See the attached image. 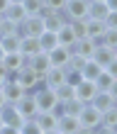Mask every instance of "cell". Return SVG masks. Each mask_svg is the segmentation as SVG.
Wrapping results in <instances>:
<instances>
[{
    "mask_svg": "<svg viewBox=\"0 0 117 134\" xmlns=\"http://www.w3.org/2000/svg\"><path fill=\"white\" fill-rule=\"evenodd\" d=\"M56 46H59V42H56V34H51V32H44L42 37H39V49H42L44 54L54 51Z\"/></svg>",
    "mask_w": 117,
    "mask_h": 134,
    "instance_id": "obj_29",
    "label": "cell"
},
{
    "mask_svg": "<svg viewBox=\"0 0 117 134\" xmlns=\"http://www.w3.org/2000/svg\"><path fill=\"white\" fill-rule=\"evenodd\" d=\"M100 44L115 51V49H117V29H107V32L103 34V39H100Z\"/></svg>",
    "mask_w": 117,
    "mask_h": 134,
    "instance_id": "obj_35",
    "label": "cell"
},
{
    "mask_svg": "<svg viewBox=\"0 0 117 134\" xmlns=\"http://www.w3.org/2000/svg\"><path fill=\"white\" fill-rule=\"evenodd\" d=\"M3 66H5V71L10 76H15V73H20V71L27 66V59L22 56L20 51L17 54H5V56H3Z\"/></svg>",
    "mask_w": 117,
    "mask_h": 134,
    "instance_id": "obj_12",
    "label": "cell"
},
{
    "mask_svg": "<svg viewBox=\"0 0 117 134\" xmlns=\"http://www.w3.org/2000/svg\"><path fill=\"white\" fill-rule=\"evenodd\" d=\"M115 81H117V78H112L110 73H107V71H103V73L95 78V88H98L100 93H107V90L112 88V83H115Z\"/></svg>",
    "mask_w": 117,
    "mask_h": 134,
    "instance_id": "obj_32",
    "label": "cell"
},
{
    "mask_svg": "<svg viewBox=\"0 0 117 134\" xmlns=\"http://www.w3.org/2000/svg\"><path fill=\"white\" fill-rule=\"evenodd\" d=\"M0 93H3V98H5V102H7V105H17V102L27 95V93L22 90L15 81H7L3 88H0Z\"/></svg>",
    "mask_w": 117,
    "mask_h": 134,
    "instance_id": "obj_10",
    "label": "cell"
},
{
    "mask_svg": "<svg viewBox=\"0 0 117 134\" xmlns=\"http://www.w3.org/2000/svg\"><path fill=\"white\" fill-rule=\"evenodd\" d=\"M71 56H73V51L66 49V46H56L54 51H49V61H51V66H56V68H68Z\"/></svg>",
    "mask_w": 117,
    "mask_h": 134,
    "instance_id": "obj_11",
    "label": "cell"
},
{
    "mask_svg": "<svg viewBox=\"0 0 117 134\" xmlns=\"http://www.w3.org/2000/svg\"><path fill=\"white\" fill-rule=\"evenodd\" d=\"M81 110H83V105H81L78 100H68V102H64V105H59V115L78 117V115H81Z\"/></svg>",
    "mask_w": 117,
    "mask_h": 134,
    "instance_id": "obj_28",
    "label": "cell"
},
{
    "mask_svg": "<svg viewBox=\"0 0 117 134\" xmlns=\"http://www.w3.org/2000/svg\"><path fill=\"white\" fill-rule=\"evenodd\" d=\"M22 7H25L27 17H42L44 0H22Z\"/></svg>",
    "mask_w": 117,
    "mask_h": 134,
    "instance_id": "obj_27",
    "label": "cell"
},
{
    "mask_svg": "<svg viewBox=\"0 0 117 134\" xmlns=\"http://www.w3.org/2000/svg\"><path fill=\"white\" fill-rule=\"evenodd\" d=\"M42 134H56V132H42Z\"/></svg>",
    "mask_w": 117,
    "mask_h": 134,
    "instance_id": "obj_51",
    "label": "cell"
},
{
    "mask_svg": "<svg viewBox=\"0 0 117 134\" xmlns=\"http://www.w3.org/2000/svg\"><path fill=\"white\" fill-rule=\"evenodd\" d=\"M68 27L73 29L78 42L81 39H88V20H73V22H68Z\"/></svg>",
    "mask_w": 117,
    "mask_h": 134,
    "instance_id": "obj_31",
    "label": "cell"
},
{
    "mask_svg": "<svg viewBox=\"0 0 117 134\" xmlns=\"http://www.w3.org/2000/svg\"><path fill=\"white\" fill-rule=\"evenodd\" d=\"M7 7H10V0H0V15H5Z\"/></svg>",
    "mask_w": 117,
    "mask_h": 134,
    "instance_id": "obj_46",
    "label": "cell"
},
{
    "mask_svg": "<svg viewBox=\"0 0 117 134\" xmlns=\"http://www.w3.org/2000/svg\"><path fill=\"white\" fill-rule=\"evenodd\" d=\"M54 95H56L59 105H64V102H68V100H76V88L64 83V85H59V88H54Z\"/></svg>",
    "mask_w": 117,
    "mask_h": 134,
    "instance_id": "obj_24",
    "label": "cell"
},
{
    "mask_svg": "<svg viewBox=\"0 0 117 134\" xmlns=\"http://www.w3.org/2000/svg\"><path fill=\"white\" fill-rule=\"evenodd\" d=\"M3 56H5V54H3V49H0V61H3Z\"/></svg>",
    "mask_w": 117,
    "mask_h": 134,
    "instance_id": "obj_50",
    "label": "cell"
},
{
    "mask_svg": "<svg viewBox=\"0 0 117 134\" xmlns=\"http://www.w3.org/2000/svg\"><path fill=\"white\" fill-rule=\"evenodd\" d=\"M56 134H59V132H56Z\"/></svg>",
    "mask_w": 117,
    "mask_h": 134,
    "instance_id": "obj_56",
    "label": "cell"
},
{
    "mask_svg": "<svg viewBox=\"0 0 117 134\" xmlns=\"http://www.w3.org/2000/svg\"><path fill=\"white\" fill-rule=\"evenodd\" d=\"M66 83V68H56V66H51L46 73L42 76V85L44 88H59V85H64Z\"/></svg>",
    "mask_w": 117,
    "mask_h": 134,
    "instance_id": "obj_6",
    "label": "cell"
},
{
    "mask_svg": "<svg viewBox=\"0 0 117 134\" xmlns=\"http://www.w3.org/2000/svg\"><path fill=\"white\" fill-rule=\"evenodd\" d=\"M12 34H20V25L5 20L3 17V25H0V37H12Z\"/></svg>",
    "mask_w": 117,
    "mask_h": 134,
    "instance_id": "obj_34",
    "label": "cell"
},
{
    "mask_svg": "<svg viewBox=\"0 0 117 134\" xmlns=\"http://www.w3.org/2000/svg\"><path fill=\"white\" fill-rule=\"evenodd\" d=\"M88 3H105V0H88Z\"/></svg>",
    "mask_w": 117,
    "mask_h": 134,
    "instance_id": "obj_49",
    "label": "cell"
},
{
    "mask_svg": "<svg viewBox=\"0 0 117 134\" xmlns=\"http://www.w3.org/2000/svg\"><path fill=\"white\" fill-rule=\"evenodd\" d=\"M88 0H68L66 7H64V17L66 22H73V20H88Z\"/></svg>",
    "mask_w": 117,
    "mask_h": 134,
    "instance_id": "obj_3",
    "label": "cell"
},
{
    "mask_svg": "<svg viewBox=\"0 0 117 134\" xmlns=\"http://www.w3.org/2000/svg\"><path fill=\"white\" fill-rule=\"evenodd\" d=\"M78 117H66V115H59V127L56 132L59 134H76L78 132Z\"/></svg>",
    "mask_w": 117,
    "mask_h": 134,
    "instance_id": "obj_21",
    "label": "cell"
},
{
    "mask_svg": "<svg viewBox=\"0 0 117 134\" xmlns=\"http://www.w3.org/2000/svg\"><path fill=\"white\" fill-rule=\"evenodd\" d=\"M105 27L107 29H117V12H110L105 17Z\"/></svg>",
    "mask_w": 117,
    "mask_h": 134,
    "instance_id": "obj_40",
    "label": "cell"
},
{
    "mask_svg": "<svg viewBox=\"0 0 117 134\" xmlns=\"http://www.w3.org/2000/svg\"><path fill=\"white\" fill-rule=\"evenodd\" d=\"M0 127H3V117H0Z\"/></svg>",
    "mask_w": 117,
    "mask_h": 134,
    "instance_id": "obj_53",
    "label": "cell"
},
{
    "mask_svg": "<svg viewBox=\"0 0 117 134\" xmlns=\"http://www.w3.org/2000/svg\"><path fill=\"white\" fill-rule=\"evenodd\" d=\"M66 83L76 88V85H81V83H83V76L78 73V71H66Z\"/></svg>",
    "mask_w": 117,
    "mask_h": 134,
    "instance_id": "obj_39",
    "label": "cell"
},
{
    "mask_svg": "<svg viewBox=\"0 0 117 134\" xmlns=\"http://www.w3.org/2000/svg\"><path fill=\"white\" fill-rule=\"evenodd\" d=\"M42 20H44V32H51V34H56L59 29L66 25V17L61 12H46V10H42Z\"/></svg>",
    "mask_w": 117,
    "mask_h": 134,
    "instance_id": "obj_9",
    "label": "cell"
},
{
    "mask_svg": "<svg viewBox=\"0 0 117 134\" xmlns=\"http://www.w3.org/2000/svg\"><path fill=\"white\" fill-rule=\"evenodd\" d=\"M103 73V68H100L95 61H88V64L83 66V71H81V76H83V81H93L95 83V78Z\"/></svg>",
    "mask_w": 117,
    "mask_h": 134,
    "instance_id": "obj_30",
    "label": "cell"
},
{
    "mask_svg": "<svg viewBox=\"0 0 117 134\" xmlns=\"http://www.w3.org/2000/svg\"><path fill=\"white\" fill-rule=\"evenodd\" d=\"M0 117H3V124H7V127H22V117H20V112H17V107L15 105H5L3 110H0Z\"/></svg>",
    "mask_w": 117,
    "mask_h": 134,
    "instance_id": "obj_15",
    "label": "cell"
},
{
    "mask_svg": "<svg viewBox=\"0 0 117 134\" xmlns=\"http://www.w3.org/2000/svg\"><path fill=\"white\" fill-rule=\"evenodd\" d=\"M39 51H42L39 49V39H34V37H20V54L25 59L37 56Z\"/></svg>",
    "mask_w": 117,
    "mask_h": 134,
    "instance_id": "obj_17",
    "label": "cell"
},
{
    "mask_svg": "<svg viewBox=\"0 0 117 134\" xmlns=\"http://www.w3.org/2000/svg\"><path fill=\"white\" fill-rule=\"evenodd\" d=\"M95 134H117V129H107V127H98Z\"/></svg>",
    "mask_w": 117,
    "mask_h": 134,
    "instance_id": "obj_43",
    "label": "cell"
},
{
    "mask_svg": "<svg viewBox=\"0 0 117 134\" xmlns=\"http://www.w3.org/2000/svg\"><path fill=\"white\" fill-rule=\"evenodd\" d=\"M112 59H115V51H112V49H107V46H103V44H98V46H95V54H93V59H90V61H95V64L105 71L107 66L112 64Z\"/></svg>",
    "mask_w": 117,
    "mask_h": 134,
    "instance_id": "obj_16",
    "label": "cell"
},
{
    "mask_svg": "<svg viewBox=\"0 0 117 134\" xmlns=\"http://www.w3.org/2000/svg\"><path fill=\"white\" fill-rule=\"evenodd\" d=\"M110 15L105 3H90L88 5V20H98V22H105V17Z\"/></svg>",
    "mask_w": 117,
    "mask_h": 134,
    "instance_id": "obj_23",
    "label": "cell"
},
{
    "mask_svg": "<svg viewBox=\"0 0 117 134\" xmlns=\"http://www.w3.org/2000/svg\"><path fill=\"white\" fill-rule=\"evenodd\" d=\"M20 134H42V129L37 127L34 120H25V122H22V127H20Z\"/></svg>",
    "mask_w": 117,
    "mask_h": 134,
    "instance_id": "obj_38",
    "label": "cell"
},
{
    "mask_svg": "<svg viewBox=\"0 0 117 134\" xmlns=\"http://www.w3.org/2000/svg\"><path fill=\"white\" fill-rule=\"evenodd\" d=\"M12 81L17 83L25 93H32V90H37L39 85H42V76H39V73H34V71L29 68V66H25V68L20 71V73H15V76H12Z\"/></svg>",
    "mask_w": 117,
    "mask_h": 134,
    "instance_id": "obj_2",
    "label": "cell"
},
{
    "mask_svg": "<svg viewBox=\"0 0 117 134\" xmlns=\"http://www.w3.org/2000/svg\"><path fill=\"white\" fill-rule=\"evenodd\" d=\"M95 46H98V42H93V39H81V42H76V46H73L71 51L78 54V56H83V59H93Z\"/></svg>",
    "mask_w": 117,
    "mask_h": 134,
    "instance_id": "obj_20",
    "label": "cell"
},
{
    "mask_svg": "<svg viewBox=\"0 0 117 134\" xmlns=\"http://www.w3.org/2000/svg\"><path fill=\"white\" fill-rule=\"evenodd\" d=\"M93 107L98 110V112H107V110H112L115 107V100H112V95L110 93H98L95 98H93V102H90Z\"/></svg>",
    "mask_w": 117,
    "mask_h": 134,
    "instance_id": "obj_22",
    "label": "cell"
},
{
    "mask_svg": "<svg viewBox=\"0 0 117 134\" xmlns=\"http://www.w3.org/2000/svg\"><path fill=\"white\" fill-rule=\"evenodd\" d=\"M15 107H17V112H20L22 120H34V117L39 115V107H37V102H34V95H32V93H27V95L22 98Z\"/></svg>",
    "mask_w": 117,
    "mask_h": 134,
    "instance_id": "obj_7",
    "label": "cell"
},
{
    "mask_svg": "<svg viewBox=\"0 0 117 134\" xmlns=\"http://www.w3.org/2000/svg\"><path fill=\"white\" fill-rule=\"evenodd\" d=\"M0 134H20V129H17V127H7V124H3V127H0Z\"/></svg>",
    "mask_w": 117,
    "mask_h": 134,
    "instance_id": "obj_41",
    "label": "cell"
},
{
    "mask_svg": "<svg viewBox=\"0 0 117 134\" xmlns=\"http://www.w3.org/2000/svg\"><path fill=\"white\" fill-rule=\"evenodd\" d=\"M107 93H110V95H112V100H115V105H117V81L112 83V88L107 90Z\"/></svg>",
    "mask_w": 117,
    "mask_h": 134,
    "instance_id": "obj_45",
    "label": "cell"
},
{
    "mask_svg": "<svg viewBox=\"0 0 117 134\" xmlns=\"http://www.w3.org/2000/svg\"><path fill=\"white\" fill-rule=\"evenodd\" d=\"M3 17L10 20V22H15V25H22V22L27 20V12H25V7H22V3H10V7L5 10Z\"/></svg>",
    "mask_w": 117,
    "mask_h": 134,
    "instance_id": "obj_18",
    "label": "cell"
},
{
    "mask_svg": "<svg viewBox=\"0 0 117 134\" xmlns=\"http://www.w3.org/2000/svg\"><path fill=\"white\" fill-rule=\"evenodd\" d=\"M56 42H59V46H66V49H73V46H76L78 39H76V34H73V29L68 27V22L56 32Z\"/></svg>",
    "mask_w": 117,
    "mask_h": 134,
    "instance_id": "obj_19",
    "label": "cell"
},
{
    "mask_svg": "<svg viewBox=\"0 0 117 134\" xmlns=\"http://www.w3.org/2000/svg\"><path fill=\"white\" fill-rule=\"evenodd\" d=\"M5 105H7V102H5V98H3V93H0V110H3Z\"/></svg>",
    "mask_w": 117,
    "mask_h": 134,
    "instance_id": "obj_48",
    "label": "cell"
},
{
    "mask_svg": "<svg viewBox=\"0 0 117 134\" xmlns=\"http://www.w3.org/2000/svg\"><path fill=\"white\" fill-rule=\"evenodd\" d=\"M107 32L105 22H98V20H88V39H93V42L100 44V39H103V34Z\"/></svg>",
    "mask_w": 117,
    "mask_h": 134,
    "instance_id": "obj_25",
    "label": "cell"
},
{
    "mask_svg": "<svg viewBox=\"0 0 117 134\" xmlns=\"http://www.w3.org/2000/svg\"><path fill=\"white\" fill-rule=\"evenodd\" d=\"M100 127L117 129V105H115L112 110H107V112H103V122H100Z\"/></svg>",
    "mask_w": 117,
    "mask_h": 134,
    "instance_id": "obj_33",
    "label": "cell"
},
{
    "mask_svg": "<svg viewBox=\"0 0 117 134\" xmlns=\"http://www.w3.org/2000/svg\"><path fill=\"white\" fill-rule=\"evenodd\" d=\"M115 59H117V49H115Z\"/></svg>",
    "mask_w": 117,
    "mask_h": 134,
    "instance_id": "obj_55",
    "label": "cell"
},
{
    "mask_svg": "<svg viewBox=\"0 0 117 134\" xmlns=\"http://www.w3.org/2000/svg\"><path fill=\"white\" fill-rule=\"evenodd\" d=\"M0 25H3V15H0Z\"/></svg>",
    "mask_w": 117,
    "mask_h": 134,
    "instance_id": "obj_54",
    "label": "cell"
},
{
    "mask_svg": "<svg viewBox=\"0 0 117 134\" xmlns=\"http://www.w3.org/2000/svg\"><path fill=\"white\" fill-rule=\"evenodd\" d=\"M100 122H103V112H98L93 105H83L81 115H78V124L81 127H88V129H98Z\"/></svg>",
    "mask_w": 117,
    "mask_h": 134,
    "instance_id": "obj_4",
    "label": "cell"
},
{
    "mask_svg": "<svg viewBox=\"0 0 117 134\" xmlns=\"http://www.w3.org/2000/svg\"><path fill=\"white\" fill-rule=\"evenodd\" d=\"M0 49H3V54H17L20 51V34L0 37Z\"/></svg>",
    "mask_w": 117,
    "mask_h": 134,
    "instance_id": "obj_26",
    "label": "cell"
},
{
    "mask_svg": "<svg viewBox=\"0 0 117 134\" xmlns=\"http://www.w3.org/2000/svg\"><path fill=\"white\" fill-rule=\"evenodd\" d=\"M88 61H90V59H83V56H78V54H73V56H71V64H68L66 71H78V73H81L83 66L88 64Z\"/></svg>",
    "mask_w": 117,
    "mask_h": 134,
    "instance_id": "obj_37",
    "label": "cell"
},
{
    "mask_svg": "<svg viewBox=\"0 0 117 134\" xmlns=\"http://www.w3.org/2000/svg\"><path fill=\"white\" fill-rule=\"evenodd\" d=\"M27 66L34 71V73H39V76H44L46 71L51 68V61H49V54H44V51H39L37 56H32V59H27Z\"/></svg>",
    "mask_w": 117,
    "mask_h": 134,
    "instance_id": "obj_14",
    "label": "cell"
},
{
    "mask_svg": "<svg viewBox=\"0 0 117 134\" xmlns=\"http://www.w3.org/2000/svg\"><path fill=\"white\" fill-rule=\"evenodd\" d=\"M34 122H37V127L42 132H56V127H59V112H39L34 117Z\"/></svg>",
    "mask_w": 117,
    "mask_h": 134,
    "instance_id": "obj_13",
    "label": "cell"
},
{
    "mask_svg": "<svg viewBox=\"0 0 117 134\" xmlns=\"http://www.w3.org/2000/svg\"><path fill=\"white\" fill-rule=\"evenodd\" d=\"M98 88H95V83L93 81H83L81 85H76V100L81 102V105H90L93 102V98L98 95Z\"/></svg>",
    "mask_w": 117,
    "mask_h": 134,
    "instance_id": "obj_8",
    "label": "cell"
},
{
    "mask_svg": "<svg viewBox=\"0 0 117 134\" xmlns=\"http://www.w3.org/2000/svg\"><path fill=\"white\" fill-rule=\"evenodd\" d=\"M105 5H107L110 12H117V0H105Z\"/></svg>",
    "mask_w": 117,
    "mask_h": 134,
    "instance_id": "obj_44",
    "label": "cell"
},
{
    "mask_svg": "<svg viewBox=\"0 0 117 134\" xmlns=\"http://www.w3.org/2000/svg\"><path fill=\"white\" fill-rule=\"evenodd\" d=\"M32 95H34V102H37L39 112H59V100H56L51 88L39 85L37 90H32Z\"/></svg>",
    "mask_w": 117,
    "mask_h": 134,
    "instance_id": "obj_1",
    "label": "cell"
},
{
    "mask_svg": "<svg viewBox=\"0 0 117 134\" xmlns=\"http://www.w3.org/2000/svg\"><path fill=\"white\" fill-rule=\"evenodd\" d=\"M76 134H95V129H88V127H78Z\"/></svg>",
    "mask_w": 117,
    "mask_h": 134,
    "instance_id": "obj_47",
    "label": "cell"
},
{
    "mask_svg": "<svg viewBox=\"0 0 117 134\" xmlns=\"http://www.w3.org/2000/svg\"><path fill=\"white\" fill-rule=\"evenodd\" d=\"M10 3H22V0H10Z\"/></svg>",
    "mask_w": 117,
    "mask_h": 134,
    "instance_id": "obj_52",
    "label": "cell"
},
{
    "mask_svg": "<svg viewBox=\"0 0 117 134\" xmlns=\"http://www.w3.org/2000/svg\"><path fill=\"white\" fill-rule=\"evenodd\" d=\"M68 0H44V10L46 12H64Z\"/></svg>",
    "mask_w": 117,
    "mask_h": 134,
    "instance_id": "obj_36",
    "label": "cell"
},
{
    "mask_svg": "<svg viewBox=\"0 0 117 134\" xmlns=\"http://www.w3.org/2000/svg\"><path fill=\"white\" fill-rule=\"evenodd\" d=\"M105 71H107V73H110L112 78H117V59H112V64H110V66H107Z\"/></svg>",
    "mask_w": 117,
    "mask_h": 134,
    "instance_id": "obj_42",
    "label": "cell"
},
{
    "mask_svg": "<svg viewBox=\"0 0 117 134\" xmlns=\"http://www.w3.org/2000/svg\"><path fill=\"white\" fill-rule=\"evenodd\" d=\"M42 34H44V20L42 17H27L20 25V37H34V39H39Z\"/></svg>",
    "mask_w": 117,
    "mask_h": 134,
    "instance_id": "obj_5",
    "label": "cell"
}]
</instances>
